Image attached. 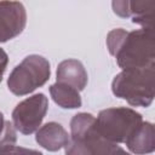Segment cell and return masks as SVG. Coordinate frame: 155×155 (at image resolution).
I'll use <instances>...</instances> for the list:
<instances>
[{
    "instance_id": "obj_6",
    "label": "cell",
    "mask_w": 155,
    "mask_h": 155,
    "mask_svg": "<svg viewBox=\"0 0 155 155\" xmlns=\"http://www.w3.org/2000/svg\"><path fill=\"white\" fill-rule=\"evenodd\" d=\"M48 109V99L44 93L33 94L19 102L12 111V124L22 134L36 132Z\"/></svg>"
},
{
    "instance_id": "obj_5",
    "label": "cell",
    "mask_w": 155,
    "mask_h": 155,
    "mask_svg": "<svg viewBox=\"0 0 155 155\" xmlns=\"http://www.w3.org/2000/svg\"><path fill=\"white\" fill-rule=\"evenodd\" d=\"M70 137L81 139L90 155H131L120 145L107 140L97 130L96 117L90 113H79L70 120Z\"/></svg>"
},
{
    "instance_id": "obj_11",
    "label": "cell",
    "mask_w": 155,
    "mask_h": 155,
    "mask_svg": "<svg viewBox=\"0 0 155 155\" xmlns=\"http://www.w3.org/2000/svg\"><path fill=\"white\" fill-rule=\"evenodd\" d=\"M155 1H128L127 18L145 29H154Z\"/></svg>"
},
{
    "instance_id": "obj_14",
    "label": "cell",
    "mask_w": 155,
    "mask_h": 155,
    "mask_svg": "<svg viewBox=\"0 0 155 155\" xmlns=\"http://www.w3.org/2000/svg\"><path fill=\"white\" fill-rule=\"evenodd\" d=\"M7 63H8V56H7V53L0 47V82H1V80H2V76H4V73H5V70H6Z\"/></svg>"
},
{
    "instance_id": "obj_7",
    "label": "cell",
    "mask_w": 155,
    "mask_h": 155,
    "mask_svg": "<svg viewBox=\"0 0 155 155\" xmlns=\"http://www.w3.org/2000/svg\"><path fill=\"white\" fill-rule=\"evenodd\" d=\"M25 24L27 12L22 2L0 1V44L18 36Z\"/></svg>"
},
{
    "instance_id": "obj_4",
    "label": "cell",
    "mask_w": 155,
    "mask_h": 155,
    "mask_svg": "<svg viewBox=\"0 0 155 155\" xmlns=\"http://www.w3.org/2000/svg\"><path fill=\"white\" fill-rule=\"evenodd\" d=\"M142 122V114L126 107L103 109L96 119L97 130L101 136L115 144L125 143Z\"/></svg>"
},
{
    "instance_id": "obj_2",
    "label": "cell",
    "mask_w": 155,
    "mask_h": 155,
    "mask_svg": "<svg viewBox=\"0 0 155 155\" xmlns=\"http://www.w3.org/2000/svg\"><path fill=\"white\" fill-rule=\"evenodd\" d=\"M155 67L126 69L111 81L114 96L125 99L133 107H149L154 99Z\"/></svg>"
},
{
    "instance_id": "obj_13",
    "label": "cell",
    "mask_w": 155,
    "mask_h": 155,
    "mask_svg": "<svg viewBox=\"0 0 155 155\" xmlns=\"http://www.w3.org/2000/svg\"><path fill=\"white\" fill-rule=\"evenodd\" d=\"M0 155H44V154L35 149L24 148L16 144H8L6 147L0 148Z\"/></svg>"
},
{
    "instance_id": "obj_10",
    "label": "cell",
    "mask_w": 155,
    "mask_h": 155,
    "mask_svg": "<svg viewBox=\"0 0 155 155\" xmlns=\"http://www.w3.org/2000/svg\"><path fill=\"white\" fill-rule=\"evenodd\" d=\"M127 149L136 155L151 154L155 150V130L154 125L143 121L126 139Z\"/></svg>"
},
{
    "instance_id": "obj_15",
    "label": "cell",
    "mask_w": 155,
    "mask_h": 155,
    "mask_svg": "<svg viewBox=\"0 0 155 155\" xmlns=\"http://www.w3.org/2000/svg\"><path fill=\"white\" fill-rule=\"evenodd\" d=\"M4 125H5V119H4L2 113L0 111V133H1V132H2V130H4Z\"/></svg>"
},
{
    "instance_id": "obj_1",
    "label": "cell",
    "mask_w": 155,
    "mask_h": 155,
    "mask_svg": "<svg viewBox=\"0 0 155 155\" xmlns=\"http://www.w3.org/2000/svg\"><path fill=\"white\" fill-rule=\"evenodd\" d=\"M105 44L122 70L155 67L154 29L140 28L127 31L116 28L108 33Z\"/></svg>"
},
{
    "instance_id": "obj_9",
    "label": "cell",
    "mask_w": 155,
    "mask_h": 155,
    "mask_svg": "<svg viewBox=\"0 0 155 155\" xmlns=\"http://www.w3.org/2000/svg\"><path fill=\"white\" fill-rule=\"evenodd\" d=\"M57 82L71 86L78 91H82L88 81L87 71L82 63L78 59H64L57 67Z\"/></svg>"
},
{
    "instance_id": "obj_3",
    "label": "cell",
    "mask_w": 155,
    "mask_h": 155,
    "mask_svg": "<svg viewBox=\"0 0 155 155\" xmlns=\"http://www.w3.org/2000/svg\"><path fill=\"white\" fill-rule=\"evenodd\" d=\"M50 75V62L42 56L29 54L12 69L7 87L16 96H25L45 85Z\"/></svg>"
},
{
    "instance_id": "obj_12",
    "label": "cell",
    "mask_w": 155,
    "mask_h": 155,
    "mask_svg": "<svg viewBox=\"0 0 155 155\" xmlns=\"http://www.w3.org/2000/svg\"><path fill=\"white\" fill-rule=\"evenodd\" d=\"M50 94L53 102L63 109H76L80 108L82 104L79 91L62 82H56L51 85Z\"/></svg>"
},
{
    "instance_id": "obj_8",
    "label": "cell",
    "mask_w": 155,
    "mask_h": 155,
    "mask_svg": "<svg viewBox=\"0 0 155 155\" xmlns=\"http://www.w3.org/2000/svg\"><path fill=\"white\" fill-rule=\"evenodd\" d=\"M70 139V134L65 131V128L54 121L47 122L41 126L35 134L36 143L48 151H58L64 148Z\"/></svg>"
}]
</instances>
